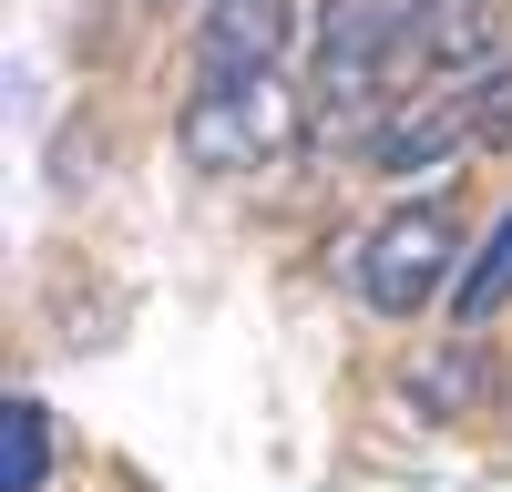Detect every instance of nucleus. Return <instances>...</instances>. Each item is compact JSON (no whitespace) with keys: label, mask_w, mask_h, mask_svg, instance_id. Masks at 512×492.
Here are the masks:
<instances>
[{"label":"nucleus","mask_w":512,"mask_h":492,"mask_svg":"<svg viewBox=\"0 0 512 492\" xmlns=\"http://www.w3.org/2000/svg\"><path fill=\"white\" fill-rule=\"evenodd\" d=\"M175 144L195 175H256V164H287L308 144V103L287 93L277 72L256 82H195L185 113H175Z\"/></svg>","instance_id":"1"},{"label":"nucleus","mask_w":512,"mask_h":492,"mask_svg":"<svg viewBox=\"0 0 512 492\" xmlns=\"http://www.w3.org/2000/svg\"><path fill=\"white\" fill-rule=\"evenodd\" d=\"M451 267H461V216H451L441 195L400 205V216L359 246V287H369L379 318H420V308L451 287Z\"/></svg>","instance_id":"2"},{"label":"nucleus","mask_w":512,"mask_h":492,"mask_svg":"<svg viewBox=\"0 0 512 492\" xmlns=\"http://www.w3.org/2000/svg\"><path fill=\"white\" fill-rule=\"evenodd\" d=\"M461 144H482V72H451V82L400 93L369 123V175H420V164H451Z\"/></svg>","instance_id":"3"},{"label":"nucleus","mask_w":512,"mask_h":492,"mask_svg":"<svg viewBox=\"0 0 512 492\" xmlns=\"http://www.w3.org/2000/svg\"><path fill=\"white\" fill-rule=\"evenodd\" d=\"M297 41V0H205L195 21V72L205 82H256Z\"/></svg>","instance_id":"4"},{"label":"nucleus","mask_w":512,"mask_h":492,"mask_svg":"<svg viewBox=\"0 0 512 492\" xmlns=\"http://www.w3.org/2000/svg\"><path fill=\"white\" fill-rule=\"evenodd\" d=\"M502 62V0H420V72H492Z\"/></svg>","instance_id":"5"},{"label":"nucleus","mask_w":512,"mask_h":492,"mask_svg":"<svg viewBox=\"0 0 512 492\" xmlns=\"http://www.w3.org/2000/svg\"><path fill=\"white\" fill-rule=\"evenodd\" d=\"M400 400L420 421H461V410L482 400V339H451V349H420L400 369Z\"/></svg>","instance_id":"6"},{"label":"nucleus","mask_w":512,"mask_h":492,"mask_svg":"<svg viewBox=\"0 0 512 492\" xmlns=\"http://www.w3.org/2000/svg\"><path fill=\"white\" fill-rule=\"evenodd\" d=\"M502 308H512V216L472 246V267H461V287H451V318L461 328H492Z\"/></svg>","instance_id":"7"},{"label":"nucleus","mask_w":512,"mask_h":492,"mask_svg":"<svg viewBox=\"0 0 512 492\" xmlns=\"http://www.w3.org/2000/svg\"><path fill=\"white\" fill-rule=\"evenodd\" d=\"M41 482H52V410L11 400L0 410V492H41Z\"/></svg>","instance_id":"8"},{"label":"nucleus","mask_w":512,"mask_h":492,"mask_svg":"<svg viewBox=\"0 0 512 492\" xmlns=\"http://www.w3.org/2000/svg\"><path fill=\"white\" fill-rule=\"evenodd\" d=\"M482 144H512V62L482 72Z\"/></svg>","instance_id":"9"}]
</instances>
